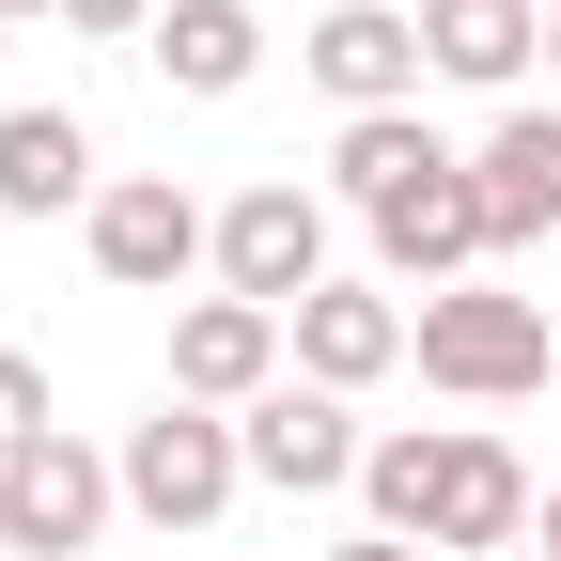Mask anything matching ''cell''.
<instances>
[{
  "label": "cell",
  "instance_id": "2",
  "mask_svg": "<svg viewBox=\"0 0 561 561\" xmlns=\"http://www.w3.org/2000/svg\"><path fill=\"white\" fill-rule=\"evenodd\" d=\"M110 468H125V515H140V530L203 546V530L234 515V483H250V437H234L219 405H157V421H125Z\"/></svg>",
  "mask_w": 561,
  "mask_h": 561
},
{
  "label": "cell",
  "instance_id": "14",
  "mask_svg": "<svg viewBox=\"0 0 561 561\" xmlns=\"http://www.w3.org/2000/svg\"><path fill=\"white\" fill-rule=\"evenodd\" d=\"M140 47H157V79H172L187 110H219V94H250V62H265V16H250V0H172V16L140 32Z\"/></svg>",
  "mask_w": 561,
  "mask_h": 561
},
{
  "label": "cell",
  "instance_id": "4",
  "mask_svg": "<svg viewBox=\"0 0 561 561\" xmlns=\"http://www.w3.org/2000/svg\"><path fill=\"white\" fill-rule=\"evenodd\" d=\"M79 234H94V280H110V297H172L187 265H219V219H203L172 172H110Z\"/></svg>",
  "mask_w": 561,
  "mask_h": 561
},
{
  "label": "cell",
  "instance_id": "7",
  "mask_svg": "<svg viewBox=\"0 0 561 561\" xmlns=\"http://www.w3.org/2000/svg\"><path fill=\"white\" fill-rule=\"evenodd\" d=\"M280 312H250V297H187L172 312V405H219V421H250L265 390H280Z\"/></svg>",
  "mask_w": 561,
  "mask_h": 561
},
{
  "label": "cell",
  "instance_id": "17",
  "mask_svg": "<svg viewBox=\"0 0 561 561\" xmlns=\"http://www.w3.org/2000/svg\"><path fill=\"white\" fill-rule=\"evenodd\" d=\"M421 172H453V140L421 125V110H375V125H343V140H328V187L359 203V219H390Z\"/></svg>",
  "mask_w": 561,
  "mask_h": 561
},
{
  "label": "cell",
  "instance_id": "16",
  "mask_svg": "<svg viewBox=\"0 0 561 561\" xmlns=\"http://www.w3.org/2000/svg\"><path fill=\"white\" fill-rule=\"evenodd\" d=\"M437 483H453V421H390V437L359 453V515L390 546H437Z\"/></svg>",
  "mask_w": 561,
  "mask_h": 561
},
{
  "label": "cell",
  "instance_id": "6",
  "mask_svg": "<svg viewBox=\"0 0 561 561\" xmlns=\"http://www.w3.org/2000/svg\"><path fill=\"white\" fill-rule=\"evenodd\" d=\"M297 62H312V94H328L343 125H375V110H421V79H437V62H421V16H390V0H328Z\"/></svg>",
  "mask_w": 561,
  "mask_h": 561
},
{
  "label": "cell",
  "instance_id": "1",
  "mask_svg": "<svg viewBox=\"0 0 561 561\" xmlns=\"http://www.w3.org/2000/svg\"><path fill=\"white\" fill-rule=\"evenodd\" d=\"M405 359L437 375L453 405H515L561 359V312L546 297H500V280H453V297H421V343H405Z\"/></svg>",
  "mask_w": 561,
  "mask_h": 561
},
{
  "label": "cell",
  "instance_id": "21",
  "mask_svg": "<svg viewBox=\"0 0 561 561\" xmlns=\"http://www.w3.org/2000/svg\"><path fill=\"white\" fill-rule=\"evenodd\" d=\"M530 561H561V483H546V515H530Z\"/></svg>",
  "mask_w": 561,
  "mask_h": 561
},
{
  "label": "cell",
  "instance_id": "8",
  "mask_svg": "<svg viewBox=\"0 0 561 561\" xmlns=\"http://www.w3.org/2000/svg\"><path fill=\"white\" fill-rule=\"evenodd\" d=\"M234 437H250V483H280V500H343V483H359V453H375L359 421H343V390H312V375H280Z\"/></svg>",
  "mask_w": 561,
  "mask_h": 561
},
{
  "label": "cell",
  "instance_id": "23",
  "mask_svg": "<svg viewBox=\"0 0 561 561\" xmlns=\"http://www.w3.org/2000/svg\"><path fill=\"white\" fill-rule=\"evenodd\" d=\"M546 79H561V0H546Z\"/></svg>",
  "mask_w": 561,
  "mask_h": 561
},
{
  "label": "cell",
  "instance_id": "15",
  "mask_svg": "<svg viewBox=\"0 0 561 561\" xmlns=\"http://www.w3.org/2000/svg\"><path fill=\"white\" fill-rule=\"evenodd\" d=\"M530 468L500 453V437H468V421H453V483H437V546H483V561H515L530 546Z\"/></svg>",
  "mask_w": 561,
  "mask_h": 561
},
{
  "label": "cell",
  "instance_id": "12",
  "mask_svg": "<svg viewBox=\"0 0 561 561\" xmlns=\"http://www.w3.org/2000/svg\"><path fill=\"white\" fill-rule=\"evenodd\" d=\"M94 219V125L79 110H0V219Z\"/></svg>",
  "mask_w": 561,
  "mask_h": 561
},
{
  "label": "cell",
  "instance_id": "22",
  "mask_svg": "<svg viewBox=\"0 0 561 561\" xmlns=\"http://www.w3.org/2000/svg\"><path fill=\"white\" fill-rule=\"evenodd\" d=\"M16 16H62V0H0V32H16Z\"/></svg>",
  "mask_w": 561,
  "mask_h": 561
},
{
  "label": "cell",
  "instance_id": "5",
  "mask_svg": "<svg viewBox=\"0 0 561 561\" xmlns=\"http://www.w3.org/2000/svg\"><path fill=\"white\" fill-rule=\"evenodd\" d=\"M110 515H125V468H110L94 437H62V421L0 468V546H16V561H79Z\"/></svg>",
  "mask_w": 561,
  "mask_h": 561
},
{
  "label": "cell",
  "instance_id": "9",
  "mask_svg": "<svg viewBox=\"0 0 561 561\" xmlns=\"http://www.w3.org/2000/svg\"><path fill=\"white\" fill-rule=\"evenodd\" d=\"M405 343H421V312L390 297V280H328V297H297V375L343 390V405H359V390L405 359Z\"/></svg>",
  "mask_w": 561,
  "mask_h": 561
},
{
  "label": "cell",
  "instance_id": "18",
  "mask_svg": "<svg viewBox=\"0 0 561 561\" xmlns=\"http://www.w3.org/2000/svg\"><path fill=\"white\" fill-rule=\"evenodd\" d=\"M47 437V359H16V343H0V468H16Z\"/></svg>",
  "mask_w": 561,
  "mask_h": 561
},
{
  "label": "cell",
  "instance_id": "13",
  "mask_svg": "<svg viewBox=\"0 0 561 561\" xmlns=\"http://www.w3.org/2000/svg\"><path fill=\"white\" fill-rule=\"evenodd\" d=\"M421 62L468 79V94H515L546 62V16H530V0H421Z\"/></svg>",
  "mask_w": 561,
  "mask_h": 561
},
{
  "label": "cell",
  "instance_id": "3",
  "mask_svg": "<svg viewBox=\"0 0 561 561\" xmlns=\"http://www.w3.org/2000/svg\"><path fill=\"white\" fill-rule=\"evenodd\" d=\"M219 297H250L280 328H297V297H328V203L297 172H265V187L219 203Z\"/></svg>",
  "mask_w": 561,
  "mask_h": 561
},
{
  "label": "cell",
  "instance_id": "10",
  "mask_svg": "<svg viewBox=\"0 0 561 561\" xmlns=\"http://www.w3.org/2000/svg\"><path fill=\"white\" fill-rule=\"evenodd\" d=\"M483 250H500V234H483V187H468V157H453V172H421V187L390 203V219H375V265H390V297H405V280H421V297H453V280H468Z\"/></svg>",
  "mask_w": 561,
  "mask_h": 561
},
{
  "label": "cell",
  "instance_id": "20",
  "mask_svg": "<svg viewBox=\"0 0 561 561\" xmlns=\"http://www.w3.org/2000/svg\"><path fill=\"white\" fill-rule=\"evenodd\" d=\"M328 561H437V546H390V530H359V546H328Z\"/></svg>",
  "mask_w": 561,
  "mask_h": 561
},
{
  "label": "cell",
  "instance_id": "11",
  "mask_svg": "<svg viewBox=\"0 0 561 561\" xmlns=\"http://www.w3.org/2000/svg\"><path fill=\"white\" fill-rule=\"evenodd\" d=\"M468 187H483V234H500V250L561 234V110H500L483 157H468Z\"/></svg>",
  "mask_w": 561,
  "mask_h": 561
},
{
  "label": "cell",
  "instance_id": "24",
  "mask_svg": "<svg viewBox=\"0 0 561 561\" xmlns=\"http://www.w3.org/2000/svg\"><path fill=\"white\" fill-rule=\"evenodd\" d=\"M515 561H530V546H515Z\"/></svg>",
  "mask_w": 561,
  "mask_h": 561
},
{
  "label": "cell",
  "instance_id": "19",
  "mask_svg": "<svg viewBox=\"0 0 561 561\" xmlns=\"http://www.w3.org/2000/svg\"><path fill=\"white\" fill-rule=\"evenodd\" d=\"M172 0H62V32H157Z\"/></svg>",
  "mask_w": 561,
  "mask_h": 561
}]
</instances>
